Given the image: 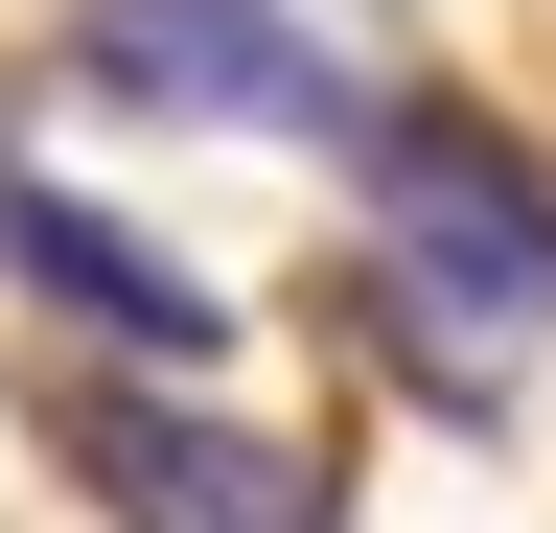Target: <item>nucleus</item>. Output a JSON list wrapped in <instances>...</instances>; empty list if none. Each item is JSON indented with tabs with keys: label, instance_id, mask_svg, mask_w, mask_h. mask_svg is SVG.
<instances>
[{
	"label": "nucleus",
	"instance_id": "obj_3",
	"mask_svg": "<svg viewBox=\"0 0 556 533\" xmlns=\"http://www.w3.org/2000/svg\"><path fill=\"white\" fill-rule=\"evenodd\" d=\"M70 487L139 510V533H302V464L186 418V394H70Z\"/></svg>",
	"mask_w": 556,
	"mask_h": 533
},
{
	"label": "nucleus",
	"instance_id": "obj_1",
	"mask_svg": "<svg viewBox=\"0 0 556 533\" xmlns=\"http://www.w3.org/2000/svg\"><path fill=\"white\" fill-rule=\"evenodd\" d=\"M371 232H394V279H441L486 325H556V186L486 116H371Z\"/></svg>",
	"mask_w": 556,
	"mask_h": 533
},
{
	"label": "nucleus",
	"instance_id": "obj_4",
	"mask_svg": "<svg viewBox=\"0 0 556 533\" xmlns=\"http://www.w3.org/2000/svg\"><path fill=\"white\" fill-rule=\"evenodd\" d=\"M0 255H24L47 302H93L116 348H163V371L208 348V302H186V279H163V255H139V232H93V210H70V186H0Z\"/></svg>",
	"mask_w": 556,
	"mask_h": 533
},
{
	"label": "nucleus",
	"instance_id": "obj_2",
	"mask_svg": "<svg viewBox=\"0 0 556 533\" xmlns=\"http://www.w3.org/2000/svg\"><path fill=\"white\" fill-rule=\"evenodd\" d=\"M70 71L139 93V116H278V140H325V116H348V71L278 24V0H93Z\"/></svg>",
	"mask_w": 556,
	"mask_h": 533
}]
</instances>
